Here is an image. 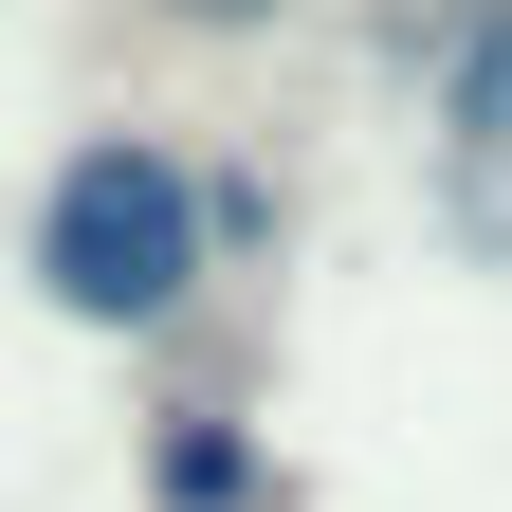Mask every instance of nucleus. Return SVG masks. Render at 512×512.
I'll list each match as a JSON object with an SVG mask.
<instances>
[{
  "instance_id": "f257e3e1",
  "label": "nucleus",
  "mask_w": 512,
  "mask_h": 512,
  "mask_svg": "<svg viewBox=\"0 0 512 512\" xmlns=\"http://www.w3.org/2000/svg\"><path fill=\"white\" fill-rule=\"evenodd\" d=\"M183 275H202V183H183L147 128H92V147L37 183V293L74 311V330H165Z\"/></svg>"
},
{
  "instance_id": "7ed1b4c3",
  "label": "nucleus",
  "mask_w": 512,
  "mask_h": 512,
  "mask_svg": "<svg viewBox=\"0 0 512 512\" xmlns=\"http://www.w3.org/2000/svg\"><path fill=\"white\" fill-rule=\"evenodd\" d=\"M183 19H275V0H183Z\"/></svg>"
},
{
  "instance_id": "f03ea898",
  "label": "nucleus",
  "mask_w": 512,
  "mask_h": 512,
  "mask_svg": "<svg viewBox=\"0 0 512 512\" xmlns=\"http://www.w3.org/2000/svg\"><path fill=\"white\" fill-rule=\"evenodd\" d=\"M458 110H476V128H512V19H476V55H458Z\"/></svg>"
}]
</instances>
